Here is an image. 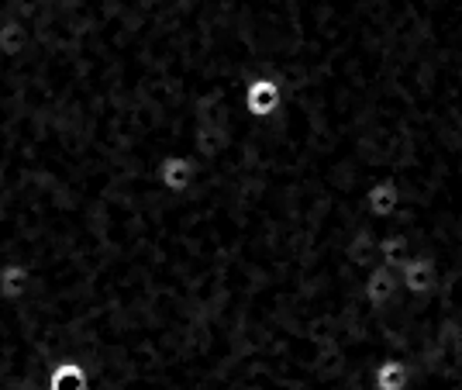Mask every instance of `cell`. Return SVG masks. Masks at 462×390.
Here are the masks:
<instances>
[{
	"mask_svg": "<svg viewBox=\"0 0 462 390\" xmlns=\"http://www.w3.org/2000/svg\"><path fill=\"white\" fill-rule=\"evenodd\" d=\"M155 176H159V183H162V190L170 197H187L197 190V183H200V170H197V159L193 156H183V153H170V156L159 159V166H155Z\"/></svg>",
	"mask_w": 462,
	"mask_h": 390,
	"instance_id": "2",
	"label": "cell"
},
{
	"mask_svg": "<svg viewBox=\"0 0 462 390\" xmlns=\"http://www.w3.org/2000/svg\"><path fill=\"white\" fill-rule=\"evenodd\" d=\"M280 107H283V83L270 73L249 77V83H245V115L252 121H270V117L280 115Z\"/></svg>",
	"mask_w": 462,
	"mask_h": 390,
	"instance_id": "1",
	"label": "cell"
},
{
	"mask_svg": "<svg viewBox=\"0 0 462 390\" xmlns=\"http://www.w3.org/2000/svg\"><path fill=\"white\" fill-rule=\"evenodd\" d=\"M32 45H35V35H32V28H28V21L21 18H7L0 24V56L7 59V62H18L32 52Z\"/></svg>",
	"mask_w": 462,
	"mask_h": 390,
	"instance_id": "4",
	"label": "cell"
},
{
	"mask_svg": "<svg viewBox=\"0 0 462 390\" xmlns=\"http://www.w3.org/2000/svg\"><path fill=\"white\" fill-rule=\"evenodd\" d=\"M363 297L373 308L390 304V297H393V274H390V266H380V270L369 274V280L363 283Z\"/></svg>",
	"mask_w": 462,
	"mask_h": 390,
	"instance_id": "8",
	"label": "cell"
},
{
	"mask_svg": "<svg viewBox=\"0 0 462 390\" xmlns=\"http://www.w3.org/2000/svg\"><path fill=\"white\" fill-rule=\"evenodd\" d=\"M363 200H366V208L376 218H390L393 215V208H397V200H401V194H397V183L380 180V183H373V187H369V194L363 197Z\"/></svg>",
	"mask_w": 462,
	"mask_h": 390,
	"instance_id": "7",
	"label": "cell"
},
{
	"mask_svg": "<svg viewBox=\"0 0 462 390\" xmlns=\"http://www.w3.org/2000/svg\"><path fill=\"white\" fill-rule=\"evenodd\" d=\"M373 390H407V367L401 359H383L373 373Z\"/></svg>",
	"mask_w": 462,
	"mask_h": 390,
	"instance_id": "9",
	"label": "cell"
},
{
	"mask_svg": "<svg viewBox=\"0 0 462 390\" xmlns=\"http://www.w3.org/2000/svg\"><path fill=\"white\" fill-rule=\"evenodd\" d=\"M35 291V270L21 259H11L0 266V301L4 304H24Z\"/></svg>",
	"mask_w": 462,
	"mask_h": 390,
	"instance_id": "3",
	"label": "cell"
},
{
	"mask_svg": "<svg viewBox=\"0 0 462 390\" xmlns=\"http://www.w3.org/2000/svg\"><path fill=\"white\" fill-rule=\"evenodd\" d=\"M404 287L411 293H428L435 287V263L421 255V259H407L404 263Z\"/></svg>",
	"mask_w": 462,
	"mask_h": 390,
	"instance_id": "6",
	"label": "cell"
},
{
	"mask_svg": "<svg viewBox=\"0 0 462 390\" xmlns=\"http://www.w3.org/2000/svg\"><path fill=\"white\" fill-rule=\"evenodd\" d=\"M45 390H90V373L77 359H62L49 370Z\"/></svg>",
	"mask_w": 462,
	"mask_h": 390,
	"instance_id": "5",
	"label": "cell"
}]
</instances>
